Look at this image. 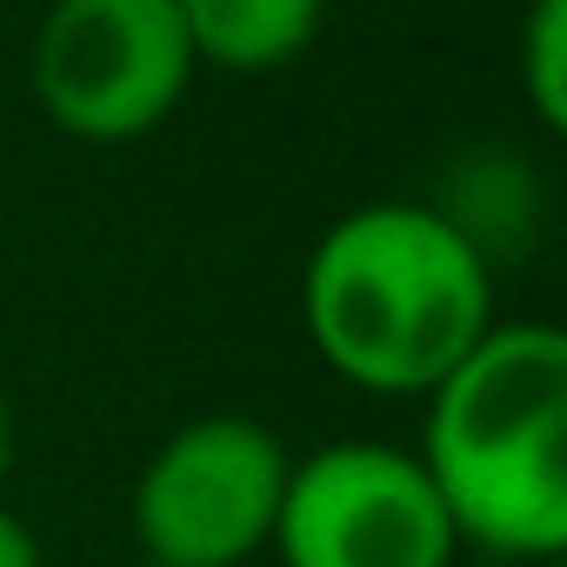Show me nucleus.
<instances>
[{"label":"nucleus","mask_w":567,"mask_h":567,"mask_svg":"<svg viewBox=\"0 0 567 567\" xmlns=\"http://www.w3.org/2000/svg\"><path fill=\"white\" fill-rule=\"evenodd\" d=\"M280 567H454L461 540L427 467L394 441H328L288 467Z\"/></svg>","instance_id":"nucleus-5"},{"label":"nucleus","mask_w":567,"mask_h":567,"mask_svg":"<svg viewBox=\"0 0 567 567\" xmlns=\"http://www.w3.org/2000/svg\"><path fill=\"white\" fill-rule=\"evenodd\" d=\"M414 461L427 467L454 540L501 560L567 554V334L554 321H494L427 394Z\"/></svg>","instance_id":"nucleus-2"},{"label":"nucleus","mask_w":567,"mask_h":567,"mask_svg":"<svg viewBox=\"0 0 567 567\" xmlns=\"http://www.w3.org/2000/svg\"><path fill=\"white\" fill-rule=\"evenodd\" d=\"M301 321L348 388L427 401L494 328V260L427 200H368L315 240Z\"/></svg>","instance_id":"nucleus-1"},{"label":"nucleus","mask_w":567,"mask_h":567,"mask_svg":"<svg viewBox=\"0 0 567 567\" xmlns=\"http://www.w3.org/2000/svg\"><path fill=\"white\" fill-rule=\"evenodd\" d=\"M127 567H167V560H147V554H141V560H127Z\"/></svg>","instance_id":"nucleus-10"},{"label":"nucleus","mask_w":567,"mask_h":567,"mask_svg":"<svg viewBox=\"0 0 567 567\" xmlns=\"http://www.w3.org/2000/svg\"><path fill=\"white\" fill-rule=\"evenodd\" d=\"M0 567H41V540L0 507Z\"/></svg>","instance_id":"nucleus-8"},{"label":"nucleus","mask_w":567,"mask_h":567,"mask_svg":"<svg viewBox=\"0 0 567 567\" xmlns=\"http://www.w3.org/2000/svg\"><path fill=\"white\" fill-rule=\"evenodd\" d=\"M288 467V441L254 414H200L174 427L134 481L141 554L167 567H240L274 540Z\"/></svg>","instance_id":"nucleus-4"},{"label":"nucleus","mask_w":567,"mask_h":567,"mask_svg":"<svg viewBox=\"0 0 567 567\" xmlns=\"http://www.w3.org/2000/svg\"><path fill=\"white\" fill-rule=\"evenodd\" d=\"M194 68L274 74L315 48L328 0H174Z\"/></svg>","instance_id":"nucleus-6"},{"label":"nucleus","mask_w":567,"mask_h":567,"mask_svg":"<svg viewBox=\"0 0 567 567\" xmlns=\"http://www.w3.org/2000/svg\"><path fill=\"white\" fill-rule=\"evenodd\" d=\"M520 94L540 134L567 127V0H534L520 28Z\"/></svg>","instance_id":"nucleus-7"},{"label":"nucleus","mask_w":567,"mask_h":567,"mask_svg":"<svg viewBox=\"0 0 567 567\" xmlns=\"http://www.w3.org/2000/svg\"><path fill=\"white\" fill-rule=\"evenodd\" d=\"M547 567H560V560H547Z\"/></svg>","instance_id":"nucleus-11"},{"label":"nucleus","mask_w":567,"mask_h":567,"mask_svg":"<svg viewBox=\"0 0 567 567\" xmlns=\"http://www.w3.org/2000/svg\"><path fill=\"white\" fill-rule=\"evenodd\" d=\"M8 467H14V401L0 388V481H8Z\"/></svg>","instance_id":"nucleus-9"},{"label":"nucleus","mask_w":567,"mask_h":567,"mask_svg":"<svg viewBox=\"0 0 567 567\" xmlns=\"http://www.w3.org/2000/svg\"><path fill=\"white\" fill-rule=\"evenodd\" d=\"M194 48L174 0H54L28 48L41 114L87 147L147 141L187 94Z\"/></svg>","instance_id":"nucleus-3"}]
</instances>
